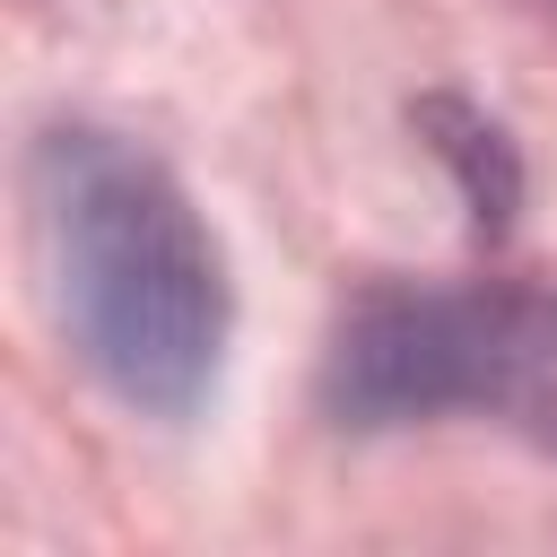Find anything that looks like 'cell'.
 I'll return each instance as SVG.
<instances>
[{
  "label": "cell",
  "instance_id": "6da1fadb",
  "mask_svg": "<svg viewBox=\"0 0 557 557\" xmlns=\"http://www.w3.org/2000/svg\"><path fill=\"white\" fill-rule=\"evenodd\" d=\"M26 200H35L52 313L78 366L148 418L200 409L226 357L235 287L183 183L148 148L70 122L35 139Z\"/></svg>",
  "mask_w": 557,
  "mask_h": 557
},
{
  "label": "cell",
  "instance_id": "277c9868",
  "mask_svg": "<svg viewBox=\"0 0 557 557\" xmlns=\"http://www.w3.org/2000/svg\"><path fill=\"white\" fill-rule=\"evenodd\" d=\"M531 9H540V17H557V0H531Z\"/></svg>",
  "mask_w": 557,
  "mask_h": 557
},
{
  "label": "cell",
  "instance_id": "3957f363",
  "mask_svg": "<svg viewBox=\"0 0 557 557\" xmlns=\"http://www.w3.org/2000/svg\"><path fill=\"white\" fill-rule=\"evenodd\" d=\"M418 131H426V148H435V157L461 174L470 226H479V235H505V226H513V200H522L513 139H505L487 113H470L461 96H426V104H418Z\"/></svg>",
  "mask_w": 557,
  "mask_h": 557
},
{
  "label": "cell",
  "instance_id": "7a4b0ae2",
  "mask_svg": "<svg viewBox=\"0 0 557 557\" xmlns=\"http://www.w3.org/2000/svg\"><path fill=\"white\" fill-rule=\"evenodd\" d=\"M339 426H418L453 409H513L557 435V287H374L322 357Z\"/></svg>",
  "mask_w": 557,
  "mask_h": 557
}]
</instances>
